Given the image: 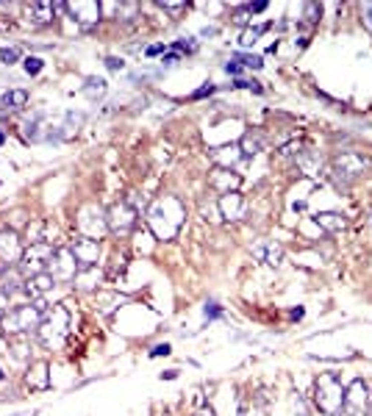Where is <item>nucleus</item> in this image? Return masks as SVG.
I'll list each match as a JSON object with an SVG mask.
<instances>
[{
  "label": "nucleus",
  "mask_w": 372,
  "mask_h": 416,
  "mask_svg": "<svg viewBox=\"0 0 372 416\" xmlns=\"http://www.w3.org/2000/svg\"><path fill=\"white\" fill-rule=\"evenodd\" d=\"M317 405L325 416H339L344 405V388L339 383V377L333 372L319 374L317 380Z\"/></svg>",
  "instance_id": "1"
},
{
  "label": "nucleus",
  "mask_w": 372,
  "mask_h": 416,
  "mask_svg": "<svg viewBox=\"0 0 372 416\" xmlns=\"http://www.w3.org/2000/svg\"><path fill=\"white\" fill-rule=\"evenodd\" d=\"M344 405L350 410H364L369 405V388H366V383L361 377L350 383V388H344Z\"/></svg>",
  "instance_id": "2"
},
{
  "label": "nucleus",
  "mask_w": 372,
  "mask_h": 416,
  "mask_svg": "<svg viewBox=\"0 0 372 416\" xmlns=\"http://www.w3.org/2000/svg\"><path fill=\"white\" fill-rule=\"evenodd\" d=\"M317 222L325 228V231H342L344 228V217H339V214H319Z\"/></svg>",
  "instance_id": "3"
},
{
  "label": "nucleus",
  "mask_w": 372,
  "mask_h": 416,
  "mask_svg": "<svg viewBox=\"0 0 372 416\" xmlns=\"http://www.w3.org/2000/svg\"><path fill=\"white\" fill-rule=\"evenodd\" d=\"M28 100V95L25 92H9V95H3V106H23V103Z\"/></svg>",
  "instance_id": "4"
},
{
  "label": "nucleus",
  "mask_w": 372,
  "mask_h": 416,
  "mask_svg": "<svg viewBox=\"0 0 372 416\" xmlns=\"http://www.w3.org/2000/svg\"><path fill=\"white\" fill-rule=\"evenodd\" d=\"M234 59L236 61H239V64L242 67H247V70H258V67H264V64H261V56H234Z\"/></svg>",
  "instance_id": "5"
},
{
  "label": "nucleus",
  "mask_w": 372,
  "mask_h": 416,
  "mask_svg": "<svg viewBox=\"0 0 372 416\" xmlns=\"http://www.w3.org/2000/svg\"><path fill=\"white\" fill-rule=\"evenodd\" d=\"M267 31V25H261V28H253V31H245L242 34V45H253V39H258V36Z\"/></svg>",
  "instance_id": "6"
},
{
  "label": "nucleus",
  "mask_w": 372,
  "mask_h": 416,
  "mask_svg": "<svg viewBox=\"0 0 372 416\" xmlns=\"http://www.w3.org/2000/svg\"><path fill=\"white\" fill-rule=\"evenodd\" d=\"M42 64H45L42 59H25V72H28V75H36V72L42 70Z\"/></svg>",
  "instance_id": "7"
},
{
  "label": "nucleus",
  "mask_w": 372,
  "mask_h": 416,
  "mask_svg": "<svg viewBox=\"0 0 372 416\" xmlns=\"http://www.w3.org/2000/svg\"><path fill=\"white\" fill-rule=\"evenodd\" d=\"M222 316V308L217 303H206V319H220Z\"/></svg>",
  "instance_id": "8"
},
{
  "label": "nucleus",
  "mask_w": 372,
  "mask_h": 416,
  "mask_svg": "<svg viewBox=\"0 0 372 416\" xmlns=\"http://www.w3.org/2000/svg\"><path fill=\"white\" fill-rule=\"evenodd\" d=\"M0 59H3V61H6V64H12V61H17L20 59V50H0Z\"/></svg>",
  "instance_id": "9"
},
{
  "label": "nucleus",
  "mask_w": 372,
  "mask_h": 416,
  "mask_svg": "<svg viewBox=\"0 0 372 416\" xmlns=\"http://www.w3.org/2000/svg\"><path fill=\"white\" fill-rule=\"evenodd\" d=\"M242 70H245V67H242V64H239V61H236V59H231L228 64H225V72H231V75H239Z\"/></svg>",
  "instance_id": "10"
},
{
  "label": "nucleus",
  "mask_w": 372,
  "mask_h": 416,
  "mask_svg": "<svg viewBox=\"0 0 372 416\" xmlns=\"http://www.w3.org/2000/svg\"><path fill=\"white\" fill-rule=\"evenodd\" d=\"M211 92H214V83H203V89H198L195 92V100H200V97H206V95H211Z\"/></svg>",
  "instance_id": "11"
},
{
  "label": "nucleus",
  "mask_w": 372,
  "mask_h": 416,
  "mask_svg": "<svg viewBox=\"0 0 372 416\" xmlns=\"http://www.w3.org/2000/svg\"><path fill=\"white\" fill-rule=\"evenodd\" d=\"M153 358H161V355H169V344H158V347H153V352H150Z\"/></svg>",
  "instance_id": "12"
},
{
  "label": "nucleus",
  "mask_w": 372,
  "mask_h": 416,
  "mask_svg": "<svg viewBox=\"0 0 372 416\" xmlns=\"http://www.w3.org/2000/svg\"><path fill=\"white\" fill-rule=\"evenodd\" d=\"M164 50H167L164 45H153V48H147L144 53H147V56H158V53H164Z\"/></svg>",
  "instance_id": "13"
},
{
  "label": "nucleus",
  "mask_w": 372,
  "mask_h": 416,
  "mask_svg": "<svg viewBox=\"0 0 372 416\" xmlns=\"http://www.w3.org/2000/svg\"><path fill=\"white\" fill-rule=\"evenodd\" d=\"M106 64H108V70H122V61L120 59H106Z\"/></svg>",
  "instance_id": "14"
},
{
  "label": "nucleus",
  "mask_w": 372,
  "mask_h": 416,
  "mask_svg": "<svg viewBox=\"0 0 372 416\" xmlns=\"http://www.w3.org/2000/svg\"><path fill=\"white\" fill-rule=\"evenodd\" d=\"M366 17H369V25H372V6H369V12H366Z\"/></svg>",
  "instance_id": "15"
},
{
  "label": "nucleus",
  "mask_w": 372,
  "mask_h": 416,
  "mask_svg": "<svg viewBox=\"0 0 372 416\" xmlns=\"http://www.w3.org/2000/svg\"><path fill=\"white\" fill-rule=\"evenodd\" d=\"M0 144H3V133H0Z\"/></svg>",
  "instance_id": "16"
},
{
  "label": "nucleus",
  "mask_w": 372,
  "mask_h": 416,
  "mask_svg": "<svg viewBox=\"0 0 372 416\" xmlns=\"http://www.w3.org/2000/svg\"><path fill=\"white\" fill-rule=\"evenodd\" d=\"M0 380H3V372H0Z\"/></svg>",
  "instance_id": "17"
}]
</instances>
